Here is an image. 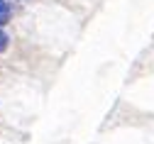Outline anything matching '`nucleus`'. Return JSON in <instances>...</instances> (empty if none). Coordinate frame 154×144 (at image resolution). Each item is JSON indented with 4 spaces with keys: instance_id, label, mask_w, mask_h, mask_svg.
<instances>
[{
    "instance_id": "obj_1",
    "label": "nucleus",
    "mask_w": 154,
    "mask_h": 144,
    "mask_svg": "<svg viewBox=\"0 0 154 144\" xmlns=\"http://www.w3.org/2000/svg\"><path fill=\"white\" fill-rule=\"evenodd\" d=\"M10 15H12V3L10 0H0V29H3V25L10 22Z\"/></svg>"
},
{
    "instance_id": "obj_2",
    "label": "nucleus",
    "mask_w": 154,
    "mask_h": 144,
    "mask_svg": "<svg viewBox=\"0 0 154 144\" xmlns=\"http://www.w3.org/2000/svg\"><path fill=\"white\" fill-rule=\"evenodd\" d=\"M8 47H10V34L5 29H0V54H3Z\"/></svg>"
}]
</instances>
